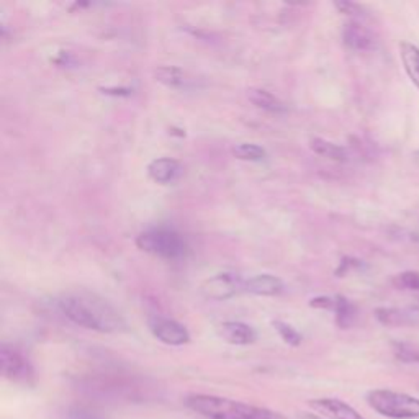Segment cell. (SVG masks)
I'll return each instance as SVG.
<instances>
[{
	"instance_id": "277c9868",
	"label": "cell",
	"mask_w": 419,
	"mask_h": 419,
	"mask_svg": "<svg viewBox=\"0 0 419 419\" xmlns=\"http://www.w3.org/2000/svg\"><path fill=\"white\" fill-rule=\"evenodd\" d=\"M136 246L144 252L164 259L182 257L187 249V244L182 237L170 230L144 231L138 236Z\"/></svg>"
},
{
	"instance_id": "d6986e66",
	"label": "cell",
	"mask_w": 419,
	"mask_h": 419,
	"mask_svg": "<svg viewBox=\"0 0 419 419\" xmlns=\"http://www.w3.org/2000/svg\"><path fill=\"white\" fill-rule=\"evenodd\" d=\"M336 317H338V324L341 328H349L355 319V307L349 300L344 297H336V307H334Z\"/></svg>"
},
{
	"instance_id": "ffe728a7",
	"label": "cell",
	"mask_w": 419,
	"mask_h": 419,
	"mask_svg": "<svg viewBox=\"0 0 419 419\" xmlns=\"http://www.w3.org/2000/svg\"><path fill=\"white\" fill-rule=\"evenodd\" d=\"M393 287L398 290L406 292H419V272L418 271H405L393 277Z\"/></svg>"
},
{
	"instance_id": "603a6c76",
	"label": "cell",
	"mask_w": 419,
	"mask_h": 419,
	"mask_svg": "<svg viewBox=\"0 0 419 419\" xmlns=\"http://www.w3.org/2000/svg\"><path fill=\"white\" fill-rule=\"evenodd\" d=\"M67 419H105L102 415H98L97 411L87 410V408H72L67 411Z\"/></svg>"
},
{
	"instance_id": "44dd1931",
	"label": "cell",
	"mask_w": 419,
	"mask_h": 419,
	"mask_svg": "<svg viewBox=\"0 0 419 419\" xmlns=\"http://www.w3.org/2000/svg\"><path fill=\"white\" fill-rule=\"evenodd\" d=\"M393 353L398 360L406 362V364H416L419 362V348L410 343H395L393 344Z\"/></svg>"
},
{
	"instance_id": "6da1fadb",
	"label": "cell",
	"mask_w": 419,
	"mask_h": 419,
	"mask_svg": "<svg viewBox=\"0 0 419 419\" xmlns=\"http://www.w3.org/2000/svg\"><path fill=\"white\" fill-rule=\"evenodd\" d=\"M58 307L67 319L85 329L115 333L126 326L122 314L107 300L90 292L66 293L59 298Z\"/></svg>"
},
{
	"instance_id": "7402d4cb",
	"label": "cell",
	"mask_w": 419,
	"mask_h": 419,
	"mask_svg": "<svg viewBox=\"0 0 419 419\" xmlns=\"http://www.w3.org/2000/svg\"><path fill=\"white\" fill-rule=\"evenodd\" d=\"M273 328L277 329V333L281 334V338L285 341L287 344L295 346V348L302 344V336H300L298 331L292 328L290 324H287L283 321H273Z\"/></svg>"
},
{
	"instance_id": "d4e9b609",
	"label": "cell",
	"mask_w": 419,
	"mask_h": 419,
	"mask_svg": "<svg viewBox=\"0 0 419 419\" xmlns=\"http://www.w3.org/2000/svg\"><path fill=\"white\" fill-rule=\"evenodd\" d=\"M411 158H413V161H415V164L419 165V149H416V151L411 154Z\"/></svg>"
},
{
	"instance_id": "8fae6325",
	"label": "cell",
	"mask_w": 419,
	"mask_h": 419,
	"mask_svg": "<svg viewBox=\"0 0 419 419\" xmlns=\"http://www.w3.org/2000/svg\"><path fill=\"white\" fill-rule=\"evenodd\" d=\"M149 177L158 184H170L182 174V165H180L175 159L170 158H161L154 159L148 167Z\"/></svg>"
},
{
	"instance_id": "3957f363",
	"label": "cell",
	"mask_w": 419,
	"mask_h": 419,
	"mask_svg": "<svg viewBox=\"0 0 419 419\" xmlns=\"http://www.w3.org/2000/svg\"><path fill=\"white\" fill-rule=\"evenodd\" d=\"M367 403L379 415L390 419H418L419 398L393 390H372Z\"/></svg>"
},
{
	"instance_id": "2e32d148",
	"label": "cell",
	"mask_w": 419,
	"mask_h": 419,
	"mask_svg": "<svg viewBox=\"0 0 419 419\" xmlns=\"http://www.w3.org/2000/svg\"><path fill=\"white\" fill-rule=\"evenodd\" d=\"M247 98H249L256 107L262 108V110H267L272 113H282L287 110L285 103L278 100L276 95H272L271 92L264 89H249L247 90Z\"/></svg>"
},
{
	"instance_id": "e0dca14e",
	"label": "cell",
	"mask_w": 419,
	"mask_h": 419,
	"mask_svg": "<svg viewBox=\"0 0 419 419\" xmlns=\"http://www.w3.org/2000/svg\"><path fill=\"white\" fill-rule=\"evenodd\" d=\"M312 149L317 154H321V156L333 159V161H346V159H348V151H346V148L339 146V144L324 141V139L319 138L313 139Z\"/></svg>"
},
{
	"instance_id": "30bf717a",
	"label": "cell",
	"mask_w": 419,
	"mask_h": 419,
	"mask_svg": "<svg viewBox=\"0 0 419 419\" xmlns=\"http://www.w3.org/2000/svg\"><path fill=\"white\" fill-rule=\"evenodd\" d=\"M220 336L226 343L236 346H247L252 344L257 339L256 331L249 324L241 321H226L220 324Z\"/></svg>"
},
{
	"instance_id": "ba28073f",
	"label": "cell",
	"mask_w": 419,
	"mask_h": 419,
	"mask_svg": "<svg viewBox=\"0 0 419 419\" xmlns=\"http://www.w3.org/2000/svg\"><path fill=\"white\" fill-rule=\"evenodd\" d=\"M309 406L314 408L326 419H365L353 406L338 398H318V400L309 401Z\"/></svg>"
},
{
	"instance_id": "4fadbf2b",
	"label": "cell",
	"mask_w": 419,
	"mask_h": 419,
	"mask_svg": "<svg viewBox=\"0 0 419 419\" xmlns=\"http://www.w3.org/2000/svg\"><path fill=\"white\" fill-rule=\"evenodd\" d=\"M283 282L278 277H273L271 273H261V276L251 277L246 281L244 292L264 295V297H273V295L282 293Z\"/></svg>"
},
{
	"instance_id": "52a82bcc",
	"label": "cell",
	"mask_w": 419,
	"mask_h": 419,
	"mask_svg": "<svg viewBox=\"0 0 419 419\" xmlns=\"http://www.w3.org/2000/svg\"><path fill=\"white\" fill-rule=\"evenodd\" d=\"M149 329L161 343L167 346H184L190 341V334L184 324L164 317L149 319Z\"/></svg>"
},
{
	"instance_id": "9a60e30c",
	"label": "cell",
	"mask_w": 419,
	"mask_h": 419,
	"mask_svg": "<svg viewBox=\"0 0 419 419\" xmlns=\"http://www.w3.org/2000/svg\"><path fill=\"white\" fill-rule=\"evenodd\" d=\"M154 76H156L158 82L170 87V89H189L192 85V79L182 69H179L175 66L158 67Z\"/></svg>"
},
{
	"instance_id": "cb8c5ba5",
	"label": "cell",
	"mask_w": 419,
	"mask_h": 419,
	"mask_svg": "<svg viewBox=\"0 0 419 419\" xmlns=\"http://www.w3.org/2000/svg\"><path fill=\"white\" fill-rule=\"evenodd\" d=\"M336 8L339 12H343L346 15H350V17H362V7L359 4H353V2H336Z\"/></svg>"
},
{
	"instance_id": "7c38bea8",
	"label": "cell",
	"mask_w": 419,
	"mask_h": 419,
	"mask_svg": "<svg viewBox=\"0 0 419 419\" xmlns=\"http://www.w3.org/2000/svg\"><path fill=\"white\" fill-rule=\"evenodd\" d=\"M375 318L385 326H408L419 321V312L408 308H379L375 309Z\"/></svg>"
},
{
	"instance_id": "ac0fdd59",
	"label": "cell",
	"mask_w": 419,
	"mask_h": 419,
	"mask_svg": "<svg viewBox=\"0 0 419 419\" xmlns=\"http://www.w3.org/2000/svg\"><path fill=\"white\" fill-rule=\"evenodd\" d=\"M232 154H235L237 159H241V161H252V163L264 161V159L267 158L266 149L252 143L236 144V146L232 148Z\"/></svg>"
},
{
	"instance_id": "7a4b0ae2",
	"label": "cell",
	"mask_w": 419,
	"mask_h": 419,
	"mask_svg": "<svg viewBox=\"0 0 419 419\" xmlns=\"http://www.w3.org/2000/svg\"><path fill=\"white\" fill-rule=\"evenodd\" d=\"M185 405L206 419H282L281 415L266 408L213 395H190L185 398Z\"/></svg>"
},
{
	"instance_id": "5b68a950",
	"label": "cell",
	"mask_w": 419,
	"mask_h": 419,
	"mask_svg": "<svg viewBox=\"0 0 419 419\" xmlns=\"http://www.w3.org/2000/svg\"><path fill=\"white\" fill-rule=\"evenodd\" d=\"M0 369L5 379L17 384H30L33 380V367L17 348L2 344L0 348Z\"/></svg>"
},
{
	"instance_id": "5bb4252c",
	"label": "cell",
	"mask_w": 419,
	"mask_h": 419,
	"mask_svg": "<svg viewBox=\"0 0 419 419\" xmlns=\"http://www.w3.org/2000/svg\"><path fill=\"white\" fill-rule=\"evenodd\" d=\"M398 48H400L403 69H405L406 76L410 77V81L419 90V48L416 45L410 43V41H401Z\"/></svg>"
},
{
	"instance_id": "9c48e42d",
	"label": "cell",
	"mask_w": 419,
	"mask_h": 419,
	"mask_svg": "<svg viewBox=\"0 0 419 419\" xmlns=\"http://www.w3.org/2000/svg\"><path fill=\"white\" fill-rule=\"evenodd\" d=\"M343 38H344V43L348 45L350 49H355V51H369L375 46L374 33L359 22L346 23Z\"/></svg>"
},
{
	"instance_id": "8992f818",
	"label": "cell",
	"mask_w": 419,
	"mask_h": 419,
	"mask_svg": "<svg viewBox=\"0 0 419 419\" xmlns=\"http://www.w3.org/2000/svg\"><path fill=\"white\" fill-rule=\"evenodd\" d=\"M246 281L235 272L216 273L201 285V295L206 300H215V302H225L236 297L237 293L244 292Z\"/></svg>"
}]
</instances>
